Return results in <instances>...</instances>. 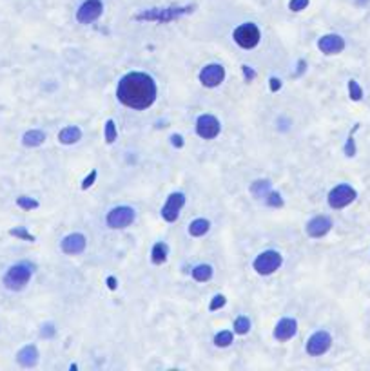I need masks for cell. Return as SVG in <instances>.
I'll use <instances>...</instances> for the list:
<instances>
[{
  "label": "cell",
  "mask_w": 370,
  "mask_h": 371,
  "mask_svg": "<svg viewBox=\"0 0 370 371\" xmlns=\"http://www.w3.org/2000/svg\"><path fill=\"white\" fill-rule=\"evenodd\" d=\"M95 179H96V170H93V172L89 174V176H87L86 179H84V181H82V189H84V190L89 189V187H91L93 183H95Z\"/></svg>",
  "instance_id": "obj_34"
},
{
  "label": "cell",
  "mask_w": 370,
  "mask_h": 371,
  "mask_svg": "<svg viewBox=\"0 0 370 371\" xmlns=\"http://www.w3.org/2000/svg\"><path fill=\"white\" fill-rule=\"evenodd\" d=\"M251 190H253V194L258 196V198H265L267 192L270 190V183L269 181H254Z\"/></svg>",
  "instance_id": "obj_23"
},
{
  "label": "cell",
  "mask_w": 370,
  "mask_h": 371,
  "mask_svg": "<svg viewBox=\"0 0 370 371\" xmlns=\"http://www.w3.org/2000/svg\"><path fill=\"white\" fill-rule=\"evenodd\" d=\"M307 6H309V0H291L289 8H291V11L298 13V11H303Z\"/></svg>",
  "instance_id": "obj_30"
},
{
  "label": "cell",
  "mask_w": 370,
  "mask_h": 371,
  "mask_svg": "<svg viewBox=\"0 0 370 371\" xmlns=\"http://www.w3.org/2000/svg\"><path fill=\"white\" fill-rule=\"evenodd\" d=\"M348 92H350V98L354 102H359L363 98V89L359 87V83L356 80H348Z\"/></svg>",
  "instance_id": "obj_26"
},
{
  "label": "cell",
  "mask_w": 370,
  "mask_h": 371,
  "mask_svg": "<svg viewBox=\"0 0 370 371\" xmlns=\"http://www.w3.org/2000/svg\"><path fill=\"white\" fill-rule=\"evenodd\" d=\"M345 154L348 156V158H352V156H356V145H354V138L350 136L347 142V145H345Z\"/></svg>",
  "instance_id": "obj_33"
},
{
  "label": "cell",
  "mask_w": 370,
  "mask_h": 371,
  "mask_svg": "<svg viewBox=\"0 0 370 371\" xmlns=\"http://www.w3.org/2000/svg\"><path fill=\"white\" fill-rule=\"evenodd\" d=\"M31 273H33V270H31L29 264H26V263L13 264V266L9 268L8 272H6V275H4L6 288H8V290H13V292H18V290H22L24 286L27 285V283H29Z\"/></svg>",
  "instance_id": "obj_2"
},
{
  "label": "cell",
  "mask_w": 370,
  "mask_h": 371,
  "mask_svg": "<svg viewBox=\"0 0 370 371\" xmlns=\"http://www.w3.org/2000/svg\"><path fill=\"white\" fill-rule=\"evenodd\" d=\"M251 330V320H249V317H238L234 322V332L238 333V335H245V333Z\"/></svg>",
  "instance_id": "obj_24"
},
{
  "label": "cell",
  "mask_w": 370,
  "mask_h": 371,
  "mask_svg": "<svg viewBox=\"0 0 370 371\" xmlns=\"http://www.w3.org/2000/svg\"><path fill=\"white\" fill-rule=\"evenodd\" d=\"M17 360L20 366L33 367L36 362H38V351H36L35 346H26V348H22V350L18 351Z\"/></svg>",
  "instance_id": "obj_17"
},
{
  "label": "cell",
  "mask_w": 370,
  "mask_h": 371,
  "mask_svg": "<svg viewBox=\"0 0 370 371\" xmlns=\"http://www.w3.org/2000/svg\"><path fill=\"white\" fill-rule=\"evenodd\" d=\"M114 140H116V127H114L113 120H107V123H105V142L113 143Z\"/></svg>",
  "instance_id": "obj_28"
},
{
  "label": "cell",
  "mask_w": 370,
  "mask_h": 371,
  "mask_svg": "<svg viewBox=\"0 0 370 371\" xmlns=\"http://www.w3.org/2000/svg\"><path fill=\"white\" fill-rule=\"evenodd\" d=\"M192 8H169V9H149L145 13L136 15V20H151V22H171L174 18L189 13Z\"/></svg>",
  "instance_id": "obj_4"
},
{
  "label": "cell",
  "mask_w": 370,
  "mask_h": 371,
  "mask_svg": "<svg viewBox=\"0 0 370 371\" xmlns=\"http://www.w3.org/2000/svg\"><path fill=\"white\" fill-rule=\"evenodd\" d=\"M116 96L126 107L144 111L156 100V83L145 73H129L118 83Z\"/></svg>",
  "instance_id": "obj_1"
},
{
  "label": "cell",
  "mask_w": 370,
  "mask_h": 371,
  "mask_svg": "<svg viewBox=\"0 0 370 371\" xmlns=\"http://www.w3.org/2000/svg\"><path fill=\"white\" fill-rule=\"evenodd\" d=\"M281 266V255L274 250H267L261 255H258L254 261V270L261 275H269V273L276 272Z\"/></svg>",
  "instance_id": "obj_6"
},
{
  "label": "cell",
  "mask_w": 370,
  "mask_h": 371,
  "mask_svg": "<svg viewBox=\"0 0 370 371\" xmlns=\"http://www.w3.org/2000/svg\"><path fill=\"white\" fill-rule=\"evenodd\" d=\"M80 138H82V132H80L78 127H65V129H62L60 134H58V140H60V143H64V145H73V143H76Z\"/></svg>",
  "instance_id": "obj_18"
},
{
  "label": "cell",
  "mask_w": 370,
  "mask_h": 371,
  "mask_svg": "<svg viewBox=\"0 0 370 371\" xmlns=\"http://www.w3.org/2000/svg\"><path fill=\"white\" fill-rule=\"evenodd\" d=\"M222 306H225V297H223V295H216V297H214L213 301H211V304H209V308L213 311L220 310Z\"/></svg>",
  "instance_id": "obj_32"
},
{
  "label": "cell",
  "mask_w": 370,
  "mask_h": 371,
  "mask_svg": "<svg viewBox=\"0 0 370 371\" xmlns=\"http://www.w3.org/2000/svg\"><path fill=\"white\" fill-rule=\"evenodd\" d=\"M102 11H104V6L100 0H86L76 11V20L80 24H91L100 17Z\"/></svg>",
  "instance_id": "obj_8"
},
{
  "label": "cell",
  "mask_w": 370,
  "mask_h": 371,
  "mask_svg": "<svg viewBox=\"0 0 370 371\" xmlns=\"http://www.w3.org/2000/svg\"><path fill=\"white\" fill-rule=\"evenodd\" d=\"M357 198V192L347 183H341V185L334 187L328 194V205L332 208H345L352 203L354 199Z\"/></svg>",
  "instance_id": "obj_5"
},
{
  "label": "cell",
  "mask_w": 370,
  "mask_h": 371,
  "mask_svg": "<svg viewBox=\"0 0 370 371\" xmlns=\"http://www.w3.org/2000/svg\"><path fill=\"white\" fill-rule=\"evenodd\" d=\"M135 221V210L131 207H116L107 214L109 228H126Z\"/></svg>",
  "instance_id": "obj_7"
},
{
  "label": "cell",
  "mask_w": 370,
  "mask_h": 371,
  "mask_svg": "<svg viewBox=\"0 0 370 371\" xmlns=\"http://www.w3.org/2000/svg\"><path fill=\"white\" fill-rule=\"evenodd\" d=\"M171 142H173V145H174V147H182V145H183V142H182V136H180V134H174L173 138H171Z\"/></svg>",
  "instance_id": "obj_36"
},
{
  "label": "cell",
  "mask_w": 370,
  "mask_h": 371,
  "mask_svg": "<svg viewBox=\"0 0 370 371\" xmlns=\"http://www.w3.org/2000/svg\"><path fill=\"white\" fill-rule=\"evenodd\" d=\"M185 205V196L182 192H174L167 198L166 205H163V210H161V216L167 223H174V221L178 219L180 216V210L182 207Z\"/></svg>",
  "instance_id": "obj_9"
},
{
  "label": "cell",
  "mask_w": 370,
  "mask_h": 371,
  "mask_svg": "<svg viewBox=\"0 0 370 371\" xmlns=\"http://www.w3.org/2000/svg\"><path fill=\"white\" fill-rule=\"evenodd\" d=\"M265 199H267V205H270V207H281L283 205V199L278 192H270L269 190L267 196H265Z\"/></svg>",
  "instance_id": "obj_29"
},
{
  "label": "cell",
  "mask_w": 370,
  "mask_h": 371,
  "mask_svg": "<svg viewBox=\"0 0 370 371\" xmlns=\"http://www.w3.org/2000/svg\"><path fill=\"white\" fill-rule=\"evenodd\" d=\"M107 286H109V288H111V290L116 288V279H114V277H109V279H107Z\"/></svg>",
  "instance_id": "obj_38"
},
{
  "label": "cell",
  "mask_w": 370,
  "mask_h": 371,
  "mask_svg": "<svg viewBox=\"0 0 370 371\" xmlns=\"http://www.w3.org/2000/svg\"><path fill=\"white\" fill-rule=\"evenodd\" d=\"M11 236H17V238L27 239V241H35V238H33L31 234H27V230H24V228H13V230H11Z\"/></svg>",
  "instance_id": "obj_31"
},
{
  "label": "cell",
  "mask_w": 370,
  "mask_h": 371,
  "mask_svg": "<svg viewBox=\"0 0 370 371\" xmlns=\"http://www.w3.org/2000/svg\"><path fill=\"white\" fill-rule=\"evenodd\" d=\"M55 332H57V330H55V326H53V324H46V326L40 330V335H42V337H53V335H55Z\"/></svg>",
  "instance_id": "obj_35"
},
{
  "label": "cell",
  "mask_w": 370,
  "mask_h": 371,
  "mask_svg": "<svg viewBox=\"0 0 370 371\" xmlns=\"http://www.w3.org/2000/svg\"><path fill=\"white\" fill-rule=\"evenodd\" d=\"M192 277H194V281H198V283H205V281H209L211 277H213V268H211L209 264H200V266H196L194 270H192Z\"/></svg>",
  "instance_id": "obj_21"
},
{
  "label": "cell",
  "mask_w": 370,
  "mask_h": 371,
  "mask_svg": "<svg viewBox=\"0 0 370 371\" xmlns=\"http://www.w3.org/2000/svg\"><path fill=\"white\" fill-rule=\"evenodd\" d=\"M368 2H370V0H356V4H357V6H366V4H368Z\"/></svg>",
  "instance_id": "obj_39"
},
{
  "label": "cell",
  "mask_w": 370,
  "mask_h": 371,
  "mask_svg": "<svg viewBox=\"0 0 370 371\" xmlns=\"http://www.w3.org/2000/svg\"><path fill=\"white\" fill-rule=\"evenodd\" d=\"M214 344L220 346V348H225V346L232 344V333L231 332H220L214 337Z\"/></svg>",
  "instance_id": "obj_25"
},
{
  "label": "cell",
  "mask_w": 370,
  "mask_h": 371,
  "mask_svg": "<svg viewBox=\"0 0 370 371\" xmlns=\"http://www.w3.org/2000/svg\"><path fill=\"white\" fill-rule=\"evenodd\" d=\"M211 223L207 219H194L191 224H189V234L194 236V238H200V236H205L209 232Z\"/></svg>",
  "instance_id": "obj_20"
},
{
  "label": "cell",
  "mask_w": 370,
  "mask_h": 371,
  "mask_svg": "<svg viewBox=\"0 0 370 371\" xmlns=\"http://www.w3.org/2000/svg\"><path fill=\"white\" fill-rule=\"evenodd\" d=\"M86 245L87 241L82 234H71V236L62 239V250L65 254H80L86 250Z\"/></svg>",
  "instance_id": "obj_15"
},
{
  "label": "cell",
  "mask_w": 370,
  "mask_h": 371,
  "mask_svg": "<svg viewBox=\"0 0 370 371\" xmlns=\"http://www.w3.org/2000/svg\"><path fill=\"white\" fill-rule=\"evenodd\" d=\"M332 221L325 216H318L307 223V234L310 238H323L326 232H331Z\"/></svg>",
  "instance_id": "obj_14"
},
{
  "label": "cell",
  "mask_w": 370,
  "mask_h": 371,
  "mask_svg": "<svg viewBox=\"0 0 370 371\" xmlns=\"http://www.w3.org/2000/svg\"><path fill=\"white\" fill-rule=\"evenodd\" d=\"M196 132H198V136H201L205 140L216 138L218 132H220V121L214 116H211V114L200 116L198 121H196Z\"/></svg>",
  "instance_id": "obj_11"
},
{
  "label": "cell",
  "mask_w": 370,
  "mask_h": 371,
  "mask_svg": "<svg viewBox=\"0 0 370 371\" xmlns=\"http://www.w3.org/2000/svg\"><path fill=\"white\" fill-rule=\"evenodd\" d=\"M44 140H46V134L42 130H29V132L24 134L22 142H24L26 147H38L44 143Z\"/></svg>",
  "instance_id": "obj_19"
},
{
  "label": "cell",
  "mask_w": 370,
  "mask_h": 371,
  "mask_svg": "<svg viewBox=\"0 0 370 371\" xmlns=\"http://www.w3.org/2000/svg\"><path fill=\"white\" fill-rule=\"evenodd\" d=\"M166 259H167V245L156 243V245L152 246V263L161 264V263H166Z\"/></svg>",
  "instance_id": "obj_22"
},
{
  "label": "cell",
  "mask_w": 370,
  "mask_h": 371,
  "mask_svg": "<svg viewBox=\"0 0 370 371\" xmlns=\"http://www.w3.org/2000/svg\"><path fill=\"white\" fill-rule=\"evenodd\" d=\"M332 344V337L326 332H316L307 342V353L312 355V357H318L323 355Z\"/></svg>",
  "instance_id": "obj_10"
},
{
  "label": "cell",
  "mask_w": 370,
  "mask_h": 371,
  "mask_svg": "<svg viewBox=\"0 0 370 371\" xmlns=\"http://www.w3.org/2000/svg\"><path fill=\"white\" fill-rule=\"evenodd\" d=\"M234 40L239 48L243 49H253L260 42V29H258L256 24L253 22H247L243 26H239L234 29Z\"/></svg>",
  "instance_id": "obj_3"
},
{
  "label": "cell",
  "mask_w": 370,
  "mask_h": 371,
  "mask_svg": "<svg viewBox=\"0 0 370 371\" xmlns=\"http://www.w3.org/2000/svg\"><path fill=\"white\" fill-rule=\"evenodd\" d=\"M223 78H225V71H223L222 65H218V64L207 65V67H203V71L200 73V82L203 83L205 87H218L223 82Z\"/></svg>",
  "instance_id": "obj_12"
},
{
  "label": "cell",
  "mask_w": 370,
  "mask_h": 371,
  "mask_svg": "<svg viewBox=\"0 0 370 371\" xmlns=\"http://www.w3.org/2000/svg\"><path fill=\"white\" fill-rule=\"evenodd\" d=\"M17 205L24 210H33V208H38V201L33 198H27V196H20L17 199Z\"/></svg>",
  "instance_id": "obj_27"
},
{
  "label": "cell",
  "mask_w": 370,
  "mask_h": 371,
  "mask_svg": "<svg viewBox=\"0 0 370 371\" xmlns=\"http://www.w3.org/2000/svg\"><path fill=\"white\" fill-rule=\"evenodd\" d=\"M279 87H281V82H279L278 78H272V80H270V89H272V91H278Z\"/></svg>",
  "instance_id": "obj_37"
},
{
  "label": "cell",
  "mask_w": 370,
  "mask_h": 371,
  "mask_svg": "<svg viewBox=\"0 0 370 371\" xmlns=\"http://www.w3.org/2000/svg\"><path fill=\"white\" fill-rule=\"evenodd\" d=\"M318 48L325 55H338L345 49V40L340 35H325L319 38Z\"/></svg>",
  "instance_id": "obj_13"
},
{
  "label": "cell",
  "mask_w": 370,
  "mask_h": 371,
  "mask_svg": "<svg viewBox=\"0 0 370 371\" xmlns=\"http://www.w3.org/2000/svg\"><path fill=\"white\" fill-rule=\"evenodd\" d=\"M296 330H298L296 320L285 317V319H281L278 324H276L274 335L278 341H289V339H292V337L296 335Z\"/></svg>",
  "instance_id": "obj_16"
}]
</instances>
